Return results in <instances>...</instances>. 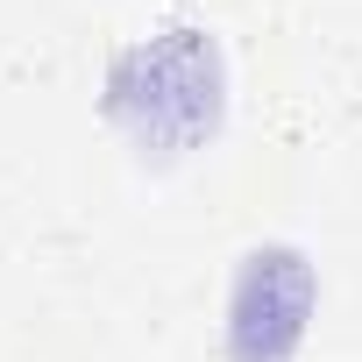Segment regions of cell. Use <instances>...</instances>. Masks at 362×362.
Returning <instances> with one entry per match:
<instances>
[{
    "mask_svg": "<svg viewBox=\"0 0 362 362\" xmlns=\"http://www.w3.org/2000/svg\"><path fill=\"white\" fill-rule=\"evenodd\" d=\"M320 313V270L298 242H256L221 298V355L228 362H298Z\"/></svg>",
    "mask_w": 362,
    "mask_h": 362,
    "instance_id": "7a4b0ae2",
    "label": "cell"
},
{
    "mask_svg": "<svg viewBox=\"0 0 362 362\" xmlns=\"http://www.w3.org/2000/svg\"><path fill=\"white\" fill-rule=\"evenodd\" d=\"M235 100V71L214 29L199 22H163L142 29L107 64V121L128 135L149 163H185L206 142H221Z\"/></svg>",
    "mask_w": 362,
    "mask_h": 362,
    "instance_id": "6da1fadb",
    "label": "cell"
}]
</instances>
